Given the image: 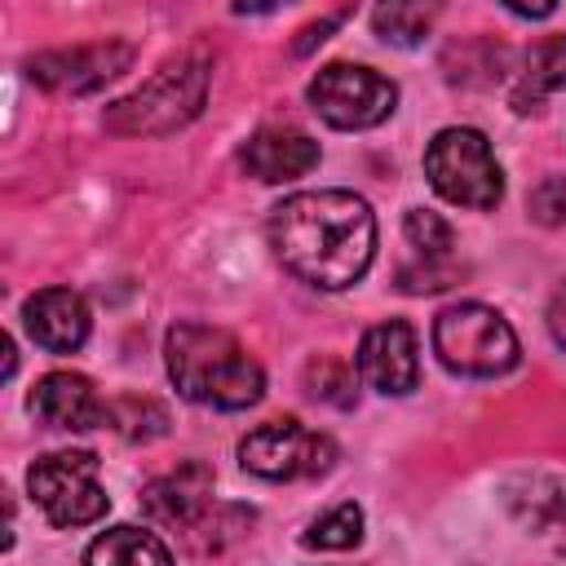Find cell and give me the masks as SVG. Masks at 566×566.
I'll list each match as a JSON object with an SVG mask.
<instances>
[{
	"mask_svg": "<svg viewBox=\"0 0 566 566\" xmlns=\"http://www.w3.org/2000/svg\"><path fill=\"white\" fill-rule=\"evenodd\" d=\"M270 248L301 283L345 292L376 256V217L354 190H301L270 212Z\"/></svg>",
	"mask_w": 566,
	"mask_h": 566,
	"instance_id": "6da1fadb",
	"label": "cell"
},
{
	"mask_svg": "<svg viewBox=\"0 0 566 566\" xmlns=\"http://www.w3.org/2000/svg\"><path fill=\"white\" fill-rule=\"evenodd\" d=\"M168 376L181 398L221 407V411H243L261 402L265 394V371L261 363L226 332L208 323H177L164 340Z\"/></svg>",
	"mask_w": 566,
	"mask_h": 566,
	"instance_id": "7a4b0ae2",
	"label": "cell"
},
{
	"mask_svg": "<svg viewBox=\"0 0 566 566\" xmlns=\"http://www.w3.org/2000/svg\"><path fill=\"white\" fill-rule=\"evenodd\" d=\"M208 97V62L199 53H181L164 62L137 93L119 97L106 111V128L119 137H164L186 128Z\"/></svg>",
	"mask_w": 566,
	"mask_h": 566,
	"instance_id": "3957f363",
	"label": "cell"
},
{
	"mask_svg": "<svg viewBox=\"0 0 566 566\" xmlns=\"http://www.w3.org/2000/svg\"><path fill=\"white\" fill-rule=\"evenodd\" d=\"M433 354L460 376H504L517 367L522 349L500 310L482 301H460L433 318Z\"/></svg>",
	"mask_w": 566,
	"mask_h": 566,
	"instance_id": "277c9868",
	"label": "cell"
},
{
	"mask_svg": "<svg viewBox=\"0 0 566 566\" xmlns=\"http://www.w3.org/2000/svg\"><path fill=\"white\" fill-rule=\"evenodd\" d=\"M424 177L447 203L473 212L495 208L504 195V172L486 133L478 128H442L424 150Z\"/></svg>",
	"mask_w": 566,
	"mask_h": 566,
	"instance_id": "5b68a950",
	"label": "cell"
},
{
	"mask_svg": "<svg viewBox=\"0 0 566 566\" xmlns=\"http://www.w3.org/2000/svg\"><path fill=\"white\" fill-rule=\"evenodd\" d=\"M27 491L53 526H88L111 509V495L97 473L93 451H53L40 455L27 473Z\"/></svg>",
	"mask_w": 566,
	"mask_h": 566,
	"instance_id": "8992f818",
	"label": "cell"
},
{
	"mask_svg": "<svg viewBox=\"0 0 566 566\" xmlns=\"http://www.w3.org/2000/svg\"><path fill=\"white\" fill-rule=\"evenodd\" d=\"M305 97H310V106H314V115H318L323 124L345 128V133H354V128H376V124L389 119L394 106H398L394 80H385V75L371 71V66H354V62H332V66H323V71L310 80Z\"/></svg>",
	"mask_w": 566,
	"mask_h": 566,
	"instance_id": "52a82bcc",
	"label": "cell"
},
{
	"mask_svg": "<svg viewBox=\"0 0 566 566\" xmlns=\"http://www.w3.org/2000/svg\"><path fill=\"white\" fill-rule=\"evenodd\" d=\"M239 464L265 482L323 478L336 464V442L318 429H305L301 420H270L239 442Z\"/></svg>",
	"mask_w": 566,
	"mask_h": 566,
	"instance_id": "ba28073f",
	"label": "cell"
},
{
	"mask_svg": "<svg viewBox=\"0 0 566 566\" xmlns=\"http://www.w3.org/2000/svg\"><path fill=\"white\" fill-rule=\"evenodd\" d=\"M354 367L358 376L385 394V398H402L420 385V345H416V332L411 323L402 318H385L376 327L363 332V345L354 354Z\"/></svg>",
	"mask_w": 566,
	"mask_h": 566,
	"instance_id": "9c48e42d",
	"label": "cell"
},
{
	"mask_svg": "<svg viewBox=\"0 0 566 566\" xmlns=\"http://www.w3.org/2000/svg\"><path fill=\"white\" fill-rule=\"evenodd\" d=\"M128 66H133V44L106 40V44H80V49L40 53L31 62V80L44 84L49 93H93L106 80L124 75Z\"/></svg>",
	"mask_w": 566,
	"mask_h": 566,
	"instance_id": "30bf717a",
	"label": "cell"
},
{
	"mask_svg": "<svg viewBox=\"0 0 566 566\" xmlns=\"http://www.w3.org/2000/svg\"><path fill=\"white\" fill-rule=\"evenodd\" d=\"M504 513L517 522L522 535L548 544L553 553H566V478L531 473L504 482Z\"/></svg>",
	"mask_w": 566,
	"mask_h": 566,
	"instance_id": "8fae6325",
	"label": "cell"
},
{
	"mask_svg": "<svg viewBox=\"0 0 566 566\" xmlns=\"http://www.w3.org/2000/svg\"><path fill=\"white\" fill-rule=\"evenodd\" d=\"M22 323H27L31 340L49 354H75L93 332L88 301L75 287H40L35 296H27Z\"/></svg>",
	"mask_w": 566,
	"mask_h": 566,
	"instance_id": "7c38bea8",
	"label": "cell"
},
{
	"mask_svg": "<svg viewBox=\"0 0 566 566\" xmlns=\"http://www.w3.org/2000/svg\"><path fill=\"white\" fill-rule=\"evenodd\" d=\"M27 407L44 424L71 429V433H84V429H97V424L111 420V407L97 398L93 380L80 376V371H49V376H40L31 398H27Z\"/></svg>",
	"mask_w": 566,
	"mask_h": 566,
	"instance_id": "4fadbf2b",
	"label": "cell"
},
{
	"mask_svg": "<svg viewBox=\"0 0 566 566\" xmlns=\"http://www.w3.org/2000/svg\"><path fill=\"white\" fill-rule=\"evenodd\" d=\"M239 164L248 168V177H256L265 186L296 181L318 164V142L301 128H261L239 150Z\"/></svg>",
	"mask_w": 566,
	"mask_h": 566,
	"instance_id": "5bb4252c",
	"label": "cell"
},
{
	"mask_svg": "<svg viewBox=\"0 0 566 566\" xmlns=\"http://www.w3.org/2000/svg\"><path fill=\"white\" fill-rule=\"evenodd\" d=\"M142 504L164 526H195L212 504V473L199 460H186L181 469L155 478L142 491Z\"/></svg>",
	"mask_w": 566,
	"mask_h": 566,
	"instance_id": "9a60e30c",
	"label": "cell"
},
{
	"mask_svg": "<svg viewBox=\"0 0 566 566\" xmlns=\"http://www.w3.org/2000/svg\"><path fill=\"white\" fill-rule=\"evenodd\" d=\"M557 88H566V35H548L535 49H526V57L517 66L513 106L517 111H535Z\"/></svg>",
	"mask_w": 566,
	"mask_h": 566,
	"instance_id": "2e32d148",
	"label": "cell"
},
{
	"mask_svg": "<svg viewBox=\"0 0 566 566\" xmlns=\"http://www.w3.org/2000/svg\"><path fill=\"white\" fill-rule=\"evenodd\" d=\"M442 18V0H376L371 31L394 49H416Z\"/></svg>",
	"mask_w": 566,
	"mask_h": 566,
	"instance_id": "e0dca14e",
	"label": "cell"
},
{
	"mask_svg": "<svg viewBox=\"0 0 566 566\" xmlns=\"http://www.w3.org/2000/svg\"><path fill=\"white\" fill-rule=\"evenodd\" d=\"M84 562H93V566H115V562H128V566L155 562V566H164V562H172V553H168V544H159L150 531L111 526V531H102V535L84 548Z\"/></svg>",
	"mask_w": 566,
	"mask_h": 566,
	"instance_id": "ac0fdd59",
	"label": "cell"
},
{
	"mask_svg": "<svg viewBox=\"0 0 566 566\" xmlns=\"http://www.w3.org/2000/svg\"><path fill=\"white\" fill-rule=\"evenodd\" d=\"M305 389H310V398H318V402L354 407V398H358V376H354L349 363H340V358H332V354H318V358L305 367Z\"/></svg>",
	"mask_w": 566,
	"mask_h": 566,
	"instance_id": "d6986e66",
	"label": "cell"
},
{
	"mask_svg": "<svg viewBox=\"0 0 566 566\" xmlns=\"http://www.w3.org/2000/svg\"><path fill=\"white\" fill-rule=\"evenodd\" d=\"M363 539V509L358 504H332L327 513H318L305 531L310 548H354Z\"/></svg>",
	"mask_w": 566,
	"mask_h": 566,
	"instance_id": "ffe728a7",
	"label": "cell"
},
{
	"mask_svg": "<svg viewBox=\"0 0 566 566\" xmlns=\"http://www.w3.org/2000/svg\"><path fill=\"white\" fill-rule=\"evenodd\" d=\"M402 234H407V243L420 252V256H447L451 252V226L438 217V212H429V208H407V217H402Z\"/></svg>",
	"mask_w": 566,
	"mask_h": 566,
	"instance_id": "44dd1931",
	"label": "cell"
},
{
	"mask_svg": "<svg viewBox=\"0 0 566 566\" xmlns=\"http://www.w3.org/2000/svg\"><path fill=\"white\" fill-rule=\"evenodd\" d=\"M526 208H531V217H535L539 226H562V221H566V177H544V181L531 190Z\"/></svg>",
	"mask_w": 566,
	"mask_h": 566,
	"instance_id": "7402d4cb",
	"label": "cell"
},
{
	"mask_svg": "<svg viewBox=\"0 0 566 566\" xmlns=\"http://www.w3.org/2000/svg\"><path fill=\"white\" fill-rule=\"evenodd\" d=\"M442 256H424V265L420 270H402L398 279H402V287L407 292H438V287H447V279L455 274L451 265H438Z\"/></svg>",
	"mask_w": 566,
	"mask_h": 566,
	"instance_id": "603a6c76",
	"label": "cell"
},
{
	"mask_svg": "<svg viewBox=\"0 0 566 566\" xmlns=\"http://www.w3.org/2000/svg\"><path fill=\"white\" fill-rule=\"evenodd\" d=\"M548 332H553V340L566 349V287H557V296L548 301Z\"/></svg>",
	"mask_w": 566,
	"mask_h": 566,
	"instance_id": "cb8c5ba5",
	"label": "cell"
},
{
	"mask_svg": "<svg viewBox=\"0 0 566 566\" xmlns=\"http://www.w3.org/2000/svg\"><path fill=\"white\" fill-rule=\"evenodd\" d=\"M500 4H504V9H513L517 18H548L562 0H500Z\"/></svg>",
	"mask_w": 566,
	"mask_h": 566,
	"instance_id": "d4e9b609",
	"label": "cell"
},
{
	"mask_svg": "<svg viewBox=\"0 0 566 566\" xmlns=\"http://www.w3.org/2000/svg\"><path fill=\"white\" fill-rule=\"evenodd\" d=\"M283 0H234V13H274Z\"/></svg>",
	"mask_w": 566,
	"mask_h": 566,
	"instance_id": "484cf974",
	"label": "cell"
}]
</instances>
